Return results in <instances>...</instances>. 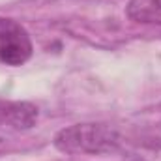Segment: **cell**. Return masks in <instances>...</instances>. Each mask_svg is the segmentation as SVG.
I'll list each match as a JSON object with an SVG mask.
<instances>
[{
    "mask_svg": "<svg viewBox=\"0 0 161 161\" xmlns=\"http://www.w3.org/2000/svg\"><path fill=\"white\" fill-rule=\"evenodd\" d=\"M125 15L135 23L161 26V0H129Z\"/></svg>",
    "mask_w": 161,
    "mask_h": 161,
    "instance_id": "obj_4",
    "label": "cell"
},
{
    "mask_svg": "<svg viewBox=\"0 0 161 161\" xmlns=\"http://www.w3.org/2000/svg\"><path fill=\"white\" fill-rule=\"evenodd\" d=\"M34 53L26 28L9 17H0V62L11 68L23 66Z\"/></svg>",
    "mask_w": 161,
    "mask_h": 161,
    "instance_id": "obj_2",
    "label": "cell"
},
{
    "mask_svg": "<svg viewBox=\"0 0 161 161\" xmlns=\"http://www.w3.org/2000/svg\"><path fill=\"white\" fill-rule=\"evenodd\" d=\"M124 142L122 133L111 124L84 122L60 129L53 144L68 156H101L116 152Z\"/></svg>",
    "mask_w": 161,
    "mask_h": 161,
    "instance_id": "obj_1",
    "label": "cell"
},
{
    "mask_svg": "<svg viewBox=\"0 0 161 161\" xmlns=\"http://www.w3.org/2000/svg\"><path fill=\"white\" fill-rule=\"evenodd\" d=\"M38 107L28 101H8L0 99V125L17 131H26L38 122Z\"/></svg>",
    "mask_w": 161,
    "mask_h": 161,
    "instance_id": "obj_3",
    "label": "cell"
}]
</instances>
